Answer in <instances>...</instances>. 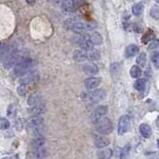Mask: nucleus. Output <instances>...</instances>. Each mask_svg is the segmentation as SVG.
<instances>
[{"mask_svg": "<svg viewBox=\"0 0 159 159\" xmlns=\"http://www.w3.org/2000/svg\"><path fill=\"white\" fill-rule=\"evenodd\" d=\"M30 144L34 149H40L45 144V138L41 135H36L35 137L31 140Z\"/></svg>", "mask_w": 159, "mask_h": 159, "instance_id": "18", "label": "nucleus"}, {"mask_svg": "<svg viewBox=\"0 0 159 159\" xmlns=\"http://www.w3.org/2000/svg\"><path fill=\"white\" fill-rule=\"evenodd\" d=\"M156 2H157V3L159 4V0H156Z\"/></svg>", "mask_w": 159, "mask_h": 159, "instance_id": "40", "label": "nucleus"}, {"mask_svg": "<svg viewBox=\"0 0 159 159\" xmlns=\"http://www.w3.org/2000/svg\"><path fill=\"white\" fill-rule=\"evenodd\" d=\"M38 79V74L36 71H32V72H28L27 74H25L24 76H22V78L20 80L21 84H30L34 82V81H36Z\"/></svg>", "mask_w": 159, "mask_h": 159, "instance_id": "13", "label": "nucleus"}, {"mask_svg": "<svg viewBox=\"0 0 159 159\" xmlns=\"http://www.w3.org/2000/svg\"><path fill=\"white\" fill-rule=\"evenodd\" d=\"M106 91L104 89H96L91 93H89L88 98L92 103H99L106 98Z\"/></svg>", "mask_w": 159, "mask_h": 159, "instance_id": "8", "label": "nucleus"}, {"mask_svg": "<svg viewBox=\"0 0 159 159\" xmlns=\"http://www.w3.org/2000/svg\"><path fill=\"white\" fill-rule=\"evenodd\" d=\"M26 2L29 4V5H34L35 4V0H26Z\"/></svg>", "mask_w": 159, "mask_h": 159, "instance_id": "37", "label": "nucleus"}, {"mask_svg": "<svg viewBox=\"0 0 159 159\" xmlns=\"http://www.w3.org/2000/svg\"><path fill=\"white\" fill-rule=\"evenodd\" d=\"M129 152H130V145L127 144L122 148L121 153H120V159H128Z\"/></svg>", "mask_w": 159, "mask_h": 159, "instance_id": "30", "label": "nucleus"}, {"mask_svg": "<svg viewBox=\"0 0 159 159\" xmlns=\"http://www.w3.org/2000/svg\"><path fill=\"white\" fill-rule=\"evenodd\" d=\"M27 103H28L29 107H33L36 105H39V104H42V96L38 93H34L29 96Z\"/></svg>", "mask_w": 159, "mask_h": 159, "instance_id": "14", "label": "nucleus"}, {"mask_svg": "<svg viewBox=\"0 0 159 159\" xmlns=\"http://www.w3.org/2000/svg\"><path fill=\"white\" fill-rule=\"evenodd\" d=\"M145 85H146V81L145 79H137L134 83V88L137 90V91H143L145 88Z\"/></svg>", "mask_w": 159, "mask_h": 159, "instance_id": "28", "label": "nucleus"}, {"mask_svg": "<svg viewBox=\"0 0 159 159\" xmlns=\"http://www.w3.org/2000/svg\"><path fill=\"white\" fill-rule=\"evenodd\" d=\"M139 52V47L135 44H130L125 49V55L126 57H133Z\"/></svg>", "mask_w": 159, "mask_h": 159, "instance_id": "22", "label": "nucleus"}, {"mask_svg": "<svg viewBox=\"0 0 159 159\" xmlns=\"http://www.w3.org/2000/svg\"><path fill=\"white\" fill-rule=\"evenodd\" d=\"M21 58L22 57L20 56V53L17 49H11L10 52L8 54V56L3 62L4 68H5V69H10L11 67H14L17 63L21 60Z\"/></svg>", "mask_w": 159, "mask_h": 159, "instance_id": "4", "label": "nucleus"}, {"mask_svg": "<svg viewBox=\"0 0 159 159\" xmlns=\"http://www.w3.org/2000/svg\"><path fill=\"white\" fill-rule=\"evenodd\" d=\"M31 67H32V59L28 57L21 58V60L14 66L13 73H14L15 76H24L25 74L28 73Z\"/></svg>", "mask_w": 159, "mask_h": 159, "instance_id": "1", "label": "nucleus"}, {"mask_svg": "<svg viewBox=\"0 0 159 159\" xmlns=\"http://www.w3.org/2000/svg\"><path fill=\"white\" fill-rule=\"evenodd\" d=\"M96 27L95 23H90V22H82V21H75L71 27V31L77 34H85L87 31H90Z\"/></svg>", "mask_w": 159, "mask_h": 159, "instance_id": "2", "label": "nucleus"}, {"mask_svg": "<svg viewBox=\"0 0 159 159\" xmlns=\"http://www.w3.org/2000/svg\"><path fill=\"white\" fill-rule=\"evenodd\" d=\"M157 145H158V148H159V139H158V141H157Z\"/></svg>", "mask_w": 159, "mask_h": 159, "instance_id": "39", "label": "nucleus"}, {"mask_svg": "<svg viewBox=\"0 0 159 159\" xmlns=\"http://www.w3.org/2000/svg\"><path fill=\"white\" fill-rule=\"evenodd\" d=\"M113 130V124L111 120L107 117L102 118L96 123V131L102 135H108L112 132Z\"/></svg>", "mask_w": 159, "mask_h": 159, "instance_id": "3", "label": "nucleus"}, {"mask_svg": "<svg viewBox=\"0 0 159 159\" xmlns=\"http://www.w3.org/2000/svg\"><path fill=\"white\" fill-rule=\"evenodd\" d=\"M156 126H157V128L159 129V116L157 117V119H156Z\"/></svg>", "mask_w": 159, "mask_h": 159, "instance_id": "38", "label": "nucleus"}, {"mask_svg": "<svg viewBox=\"0 0 159 159\" xmlns=\"http://www.w3.org/2000/svg\"><path fill=\"white\" fill-rule=\"evenodd\" d=\"M10 126V122H9L6 118L4 117H0V129L1 130H5L8 127Z\"/></svg>", "mask_w": 159, "mask_h": 159, "instance_id": "32", "label": "nucleus"}, {"mask_svg": "<svg viewBox=\"0 0 159 159\" xmlns=\"http://www.w3.org/2000/svg\"><path fill=\"white\" fill-rule=\"evenodd\" d=\"M108 112V107L106 105H99L92 111L91 115H90V119L93 123L96 124L99 120H101L102 118L105 117V115Z\"/></svg>", "mask_w": 159, "mask_h": 159, "instance_id": "6", "label": "nucleus"}, {"mask_svg": "<svg viewBox=\"0 0 159 159\" xmlns=\"http://www.w3.org/2000/svg\"><path fill=\"white\" fill-rule=\"evenodd\" d=\"M153 39V35H152V33L149 31V32L147 33V34H145L144 36H143V38H142V42L143 43H147L149 40H152Z\"/></svg>", "mask_w": 159, "mask_h": 159, "instance_id": "36", "label": "nucleus"}, {"mask_svg": "<svg viewBox=\"0 0 159 159\" xmlns=\"http://www.w3.org/2000/svg\"><path fill=\"white\" fill-rule=\"evenodd\" d=\"M45 156V151L40 149H35L34 151H31L27 154V159H42Z\"/></svg>", "mask_w": 159, "mask_h": 159, "instance_id": "21", "label": "nucleus"}, {"mask_svg": "<svg viewBox=\"0 0 159 159\" xmlns=\"http://www.w3.org/2000/svg\"><path fill=\"white\" fill-rule=\"evenodd\" d=\"M101 83V78L99 77H89V78L85 79L84 81V86L86 87V89L92 90L97 88Z\"/></svg>", "mask_w": 159, "mask_h": 159, "instance_id": "11", "label": "nucleus"}, {"mask_svg": "<svg viewBox=\"0 0 159 159\" xmlns=\"http://www.w3.org/2000/svg\"><path fill=\"white\" fill-rule=\"evenodd\" d=\"M11 48L7 46V45H2L0 46V62H4V60L8 56L9 52H10Z\"/></svg>", "mask_w": 159, "mask_h": 159, "instance_id": "24", "label": "nucleus"}, {"mask_svg": "<svg viewBox=\"0 0 159 159\" xmlns=\"http://www.w3.org/2000/svg\"><path fill=\"white\" fill-rule=\"evenodd\" d=\"M139 131L141 135L143 136L144 138H149L152 134V130H151V127L149 126L148 124L146 123H142L140 124L139 126Z\"/></svg>", "mask_w": 159, "mask_h": 159, "instance_id": "20", "label": "nucleus"}, {"mask_svg": "<svg viewBox=\"0 0 159 159\" xmlns=\"http://www.w3.org/2000/svg\"><path fill=\"white\" fill-rule=\"evenodd\" d=\"M73 59L76 62H84L88 60V51L83 49H76L73 52Z\"/></svg>", "mask_w": 159, "mask_h": 159, "instance_id": "12", "label": "nucleus"}, {"mask_svg": "<svg viewBox=\"0 0 159 159\" xmlns=\"http://www.w3.org/2000/svg\"><path fill=\"white\" fill-rule=\"evenodd\" d=\"M93 142L95 147L102 149V148H106L110 144V140H109L108 137H105V135H97L94 137Z\"/></svg>", "mask_w": 159, "mask_h": 159, "instance_id": "9", "label": "nucleus"}, {"mask_svg": "<svg viewBox=\"0 0 159 159\" xmlns=\"http://www.w3.org/2000/svg\"><path fill=\"white\" fill-rule=\"evenodd\" d=\"M129 125H130V118L128 115H122L119 118V121H118V125H117V131L119 135H123L125 134L129 129Z\"/></svg>", "mask_w": 159, "mask_h": 159, "instance_id": "7", "label": "nucleus"}, {"mask_svg": "<svg viewBox=\"0 0 159 159\" xmlns=\"http://www.w3.org/2000/svg\"><path fill=\"white\" fill-rule=\"evenodd\" d=\"M45 111H46V107H45L44 103L33 106V107H30L29 109V113L33 116H40L41 114H43Z\"/></svg>", "mask_w": 159, "mask_h": 159, "instance_id": "17", "label": "nucleus"}, {"mask_svg": "<svg viewBox=\"0 0 159 159\" xmlns=\"http://www.w3.org/2000/svg\"><path fill=\"white\" fill-rule=\"evenodd\" d=\"M75 42L80 47V49H83V50H85V51H90V50H93L94 49L93 48L94 44L91 42V40H90V37H89L88 34L80 35L79 37L75 38Z\"/></svg>", "mask_w": 159, "mask_h": 159, "instance_id": "5", "label": "nucleus"}, {"mask_svg": "<svg viewBox=\"0 0 159 159\" xmlns=\"http://www.w3.org/2000/svg\"><path fill=\"white\" fill-rule=\"evenodd\" d=\"M26 91H27V89H26V85L25 84H21L20 85H18V87H17V93L20 95V96H23V95L26 94Z\"/></svg>", "mask_w": 159, "mask_h": 159, "instance_id": "33", "label": "nucleus"}, {"mask_svg": "<svg viewBox=\"0 0 159 159\" xmlns=\"http://www.w3.org/2000/svg\"><path fill=\"white\" fill-rule=\"evenodd\" d=\"M0 46H1V44H0Z\"/></svg>", "mask_w": 159, "mask_h": 159, "instance_id": "41", "label": "nucleus"}, {"mask_svg": "<svg viewBox=\"0 0 159 159\" xmlns=\"http://www.w3.org/2000/svg\"><path fill=\"white\" fill-rule=\"evenodd\" d=\"M143 10H144V4L142 2H138V3L134 4L132 7V13L136 16L142 14Z\"/></svg>", "mask_w": 159, "mask_h": 159, "instance_id": "25", "label": "nucleus"}, {"mask_svg": "<svg viewBox=\"0 0 159 159\" xmlns=\"http://www.w3.org/2000/svg\"><path fill=\"white\" fill-rule=\"evenodd\" d=\"M112 156V150L110 148H102L96 153L97 159H110Z\"/></svg>", "mask_w": 159, "mask_h": 159, "instance_id": "19", "label": "nucleus"}, {"mask_svg": "<svg viewBox=\"0 0 159 159\" xmlns=\"http://www.w3.org/2000/svg\"><path fill=\"white\" fill-rule=\"evenodd\" d=\"M100 59V53L97 50H90L88 51V60H91V61H96Z\"/></svg>", "mask_w": 159, "mask_h": 159, "instance_id": "29", "label": "nucleus"}, {"mask_svg": "<svg viewBox=\"0 0 159 159\" xmlns=\"http://www.w3.org/2000/svg\"><path fill=\"white\" fill-rule=\"evenodd\" d=\"M62 9L66 12H73L76 8L75 0H62Z\"/></svg>", "mask_w": 159, "mask_h": 159, "instance_id": "16", "label": "nucleus"}, {"mask_svg": "<svg viewBox=\"0 0 159 159\" xmlns=\"http://www.w3.org/2000/svg\"><path fill=\"white\" fill-rule=\"evenodd\" d=\"M142 74V71H141V68H140L138 65H134L131 67L130 69V75L131 77H133V78H139L140 76Z\"/></svg>", "mask_w": 159, "mask_h": 159, "instance_id": "26", "label": "nucleus"}, {"mask_svg": "<svg viewBox=\"0 0 159 159\" xmlns=\"http://www.w3.org/2000/svg\"><path fill=\"white\" fill-rule=\"evenodd\" d=\"M82 70L85 74L87 75H95L98 72V66L95 65L94 63H86L83 65Z\"/></svg>", "mask_w": 159, "mask_h": 159, "instance_id": "15", "label": "nucleus"}, {"mask_svg": "<svg viewBox=\"0 0 159 159\" xmlns=\"http://www.w3.org/2000/svg\"><path fill=\"white\" fill-rule=\"evenodd\" d=\"M146 54H145L144 52H141L139 54V55L137 56V58H136V63H137V65L141 68V67H145V65H146Z\"/></svg>", "mask_w": 159, "mask_h": 159, "instance_id": "27", "label": "nucleus"}, {"mask_svg": "<svg viewBox=\"0 0 159 159\" xmlns=\"http://www.w3.org/2000/svg\"><path fill=\"white\" fill-rule=\"evenodd\" d=\"M152 62H153L154 66L156 68H159V52L154 53L152 55Z\"/></svg>", "mask_w": 159, "mask_h": 159, "instance_id": "34", "label": "nucleus"}, {"mask_svg": "<svg viewBox=\"0 0 159 159\" xmlns=\"http://www.w3.org/2000/svg\"><path fill=\"white\" fill-rule=\"evenodd\" d=\"M90 37V40H91V42L94 44V45H100L102 44V41H103V38L101 34L99 32H93L92 34L89 35Z\"/></svg>", "mask_w": 159, "mask_h": 159, "instance_id": "23", "label": "nucleus"}, {"mask_svg": "<svg viewBox=\"0 0 159 159\" xmlns=\"http://www.w3.org/2000/svg\"><path fill=\"white\" fill-rule=\"evenodd\" d=\"M150 15L154 19H159V7L157 5H153L150 9Z\"/></svg>", "mask_w": 159, "mask_h": 159, "instance_id": "31", "label": "nucleus"}, {"mask_svg": "<svg viewBox=\"0 0 159 159\" xmlns=\"http://www.w3.org/2000/svg\"><path fill=\"white\" fill-rule=\"evenodd\" d=\"M159 46V40L158 39H153L151 40V43L149 44L148 48L150 49V50H152V49H155Z\"/></svg>", "mask_w": 159, "mask_h": 159, "instance_id": "35", "label": "nucleus"}, {"mask_svg": "<svg viewBox=\"0 0 159 159\" xmlns=\"http://www.w3.org/2000/svg\"><path fill=\"white\" fill-rule=\"evenodd\" d=\"M43 124V118L41 116H33L28 121V127L30 129L34 130L35 132H39L40 127Z\"/></svg>", "mask_w": 159, "mask_h": 159, "instance_id": "10", "label": "nucleus"}]
</instances>
